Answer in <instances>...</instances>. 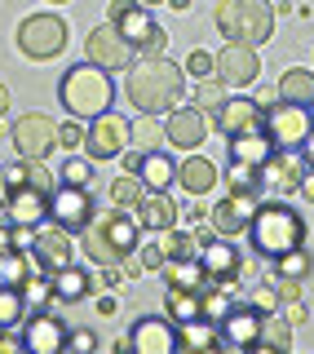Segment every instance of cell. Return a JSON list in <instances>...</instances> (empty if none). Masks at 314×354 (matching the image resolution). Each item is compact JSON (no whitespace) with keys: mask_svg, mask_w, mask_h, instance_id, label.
Masks as SVG:
<instances>
[{"mask_svg":"<svg viewBox=\"0 0 314 354\" xmlns=\"http://www.w3.org/2000/svg\"><path fill=\"white\" fill-rule=\"evenodd\" d=\"M124 97L142 115H168L186 97V71L168 62L164 53L160 58H133V66L124 71Z\"/></svg>","mask_w":314,"mask_h":354,"instance_id":"1","label":"cell"},{"mask_svg":"<svg viewBox=\"0 0 314 354\" xmlns=\"http://www.w3.org/2000/svg\"><path fill=\"white\" fill-rule=\"evenodd\" d=\"M248 248H252V257H266V261H275L279 252H288V248H301L306 243V217L297 213L288 199H257V208H252V217H248Z\"/></svg>","mask_w":314,"mask_h":354,"instance_id":"2","label":"cell"},{"mask_svg":"<svg viewBox=\"0 0 314 354\" xmlns=\"http://www.w3.org/2000/svg\"><path fill=\"white\" fill-rule=\"evenodd\" d=\"M142 226L133 208H111V213H93V221L80 230V248L93 266H120V257L138 252Z\"/></svg>","mask_w":314,"mask_h":354,"instance_id":"3","label":"cell"},{"mask_svg":"<svg viewBox=\"0 0 314 354\" xmlns=\"http://www.w3.org/2000/svg\"><path fill=\"white\" fill-rule=\"evenodd\" d=\"M58 102L66 106V115H75V120L102 115V111L116 106V75L102 71V66H93V62L71 66L58 80Z\"/></svg>","mask_w":314,"mask_h":354,"instance_id":"4","label":"cell"},{"mask_svg":"<svg viewBox=\"0 0 314 354\" xmlns=\"http://www.w3.org/2000/svg\"><path fill=\"white\" fill-rule=\"evenodd\" d=\"M212 22H217V31L226 40L252 44V49L275 36V9L266 0H217Z\"/></svg>","mask_w":314,"mask_h":354,"instance_id":"5","label":"cell"},{"mask_svg":"<svg viewBox=\"0 0 314 354\" xmlns=\"http://www.w3.org/2000/svg\"><path fill=\"white\" fill-rule=\"evenodd\" d=\"M261 133L270 138L275 151H301V142L314 133V106H297V102H266L261 106Z\"/></svg>","mask_w":314,"mask_h":354,"instance_id":"6","label":"cell"},{"mask_svg":"<svg viewBox=\"0 0 314 354\" xmlns=\"http://www.w3.org/2000/svg\"><path fill=\"white\" fill-rule=\"evenodd\" d=\"M66 22L58 14H31L18 22V49L27 53L31 62H49L66 49Z\"/></svg>","mask_w":314,"mask_h":354,"instance_id":"7","label":"cell"},{"mask_svg":"<svg viewBox=\"0 0 314 354\" xmlns=\"http://www.w3.org/2000/svg\"><path fill=\"white\" fill-rule=\"evenodd\" d=\"M66 337H71L66 319L53 315V310H44V306L27 310V319L18 324V350H27V354H62Z\"/></svg>","mask_w":314,"mask_h":354,"instance_id":"8","label":"cell"},{"mask_svg":"<svg viewBox=\"0 0 314 354\" xmlns=\"http://www.w3.org/2000/svg\"><path fill=\"white\" fill-rule=\"evenodd\" d=\"M98 204L93 195H89V186H71V182H58L49 191V221L62 230H71V235H80V230L93 221Z\"/></svg>","mask_w":314,"mask_h":354,"instance_id":"9","label":"cell"},{"mask_svg":"<svg viewBox=\"0 0 314 354\" xmlns=\"http://www.w3.org/2000/svg\"><path fill=\"white\" fill-rule=\"evenodd\" d=\"M133 58H138V49L116 31V22H98L84 36V62L102 66V71H129Z\"/></svg>","mask_w":314,"mask_h":354,"instance_id":"10","label":"cell"},{"mask_svg":"<svg viewBox=\"0 0 314 354\" xmlns=\"http://www.w3.org/2000/svg\"><path fill=\"white\" fill-rule=\"evenodd\" d=\"M9 142H14V151L22 160H49L53 151H58V120L40 115V111H31V115L14 120V129H9Z\"/></svg>","mask_w":314,"mask_h":354,"instance_id":"11","label":"cell"},{"mask_svg":"<svg viewBox=\"0 0 314 354\" xmlns=\"http://www.w3.org/2000/svg\"><path fill=\"white\" fill-rule=\"evenodd\" d=\"M243 257H248V252H243L234 239H226V235L208 239L204 248H199L204 279H208V283H217V288H226V292H234V288H239V266H243Z\"/></svg>","mask_w":314,"mask_h":354,"instance_id":"12","label":"cell"},{"mask_svg":"<svg viewBox=\"0 0 314 354\" xmlns=\"http://www.w3.org/2000/svg\"><path fill=\"white\" fill-rule=\"evenodd\" d=\"M129 147V115H120L116 106L89 120V138H84V155L89 160H120V151Z\"/></svg>","mask_w":314,"mask_h":354,"instance_id":"13","label":"cell"},{"mask_svg":"<svg viewBox=\"0 0 314 354\" xmlns=\"http://www.w3.org/2000/svg\"><path fill=\"white\" fill-rule=\"evenodd\" d=\"M27 257H31V266L36 270H62V266H71L75 261V235L71 230H62V226H36V235H31V243H27Z\"/></svg>","mask_w":314,"mask_h":354,"instance_id":"14","label":"cell"},{"mask_svg":"<svg viewBox=\"0 0 314 354\" xmlns=\"http://www.w3.org/2000/svg\"><path fill=\"white\" fill-rule=\"evenodd\" d=\"M212 75L226 88H248V84H257V75H261V58H257L252 44L226 40V49L212 58Z\"/></svg>","mask_w":314,"mask_h":354,"instance_id":"15","label":"cell"},{"mask_svg":"<svg viewBox=\"0 0 314 354\" xmlns=\"http://www.w3.org/2000/svg\"><path fill=\"white\" fill-rule=\"evenodd\" d=\"M257 332H261V310L252 301H230V310L217 319V337L226 350H257Z\"/></svg>","mask_w":314,"mask_h":354,"instance_id":"16","label":"cell"},{"mask_svg":"<svg viewBox=\"0 0 314 354\" xmlns=\"http://www.w3.org/2000/svg\"><path fill=\"white\" fill-rule=\"evenodd\" d=\"M124 341L133 354H173L177 350V324L168 315H142V319H133Z\"/></svg>","mask_w":314,"mask_h":354,"instance_id":"17","label":"cell"},{"mask_svg":"<svg viewBox=\"0 0 314 354\" xmlns=\"http://www.w3.org/2000/svg\"><path fill=\"white\" fill-rule=\"evenodd\" d=\"M5 221L22 226V230L44 226L49 221V191H40V186H14V191H5Z\"/></svg>","mask_w":314,"mask_h":354,"instance_id":"18","label":"cell"},{"mask_svg":"<svg viewBox=\"0 0 314 354\" xmlns=\"http://www.w3.org/2000/svg\"><path fill=\"white\" fill-rule=\"evenodd\" d=\"M208 138V115L199 106H173L164 115V142L173 151H195Z\"/></svg>","mask_w":314,"mask_h":354,"instance_id":"19","label":"cell"},{"mask_svg":"<svg viewBox=\"0 0 314 354\" xmlns=\"http://www.w3.org/2000/svg\"><path fill=\"white\" fill-rule=\"evenodd\" d=\"M257 208V195H243V191H226L217 199V208H208V226L226 239H239L248 230V217Z\"/></svg>","mask_w":314,"mask_h":354,"instance_id":"20","label":"cell"},{"mask_svg":"<svg viewBox=\"0 0 314 354\" xmlns=\"http://www.w3.org/2000/svg\"><path fill=\"white\" fill-rule=\"evenodd\" d=\"M133 217H138L142 235H164V230L177 226L182 208L173 204V195H168V191H142V199L133 204Z\"/></svg>","mask_w":314,"mask_h":354,"instance_id":"21","label":"cell"},{"mask_svg":"<svg viewBox=\"0 0 314 354\" xmlns=\"http://www.w3.org/2000/svg\"><path fill=\"white\" fill-rule=\"evenodd\" d=\"M212 120H217L221 138H239V133L261 129V102H252V97H226L212 111Z\"/></svg>","mask_w":314,"mask_h":354,"instance_id":"22","label":"cell"},{"mask_svg":"<svg viewBox=\"0 0 314 354\" xmlns=\"http://www.w3.org/2000/svg\"><path fill=\"white\" fill-rule=\"evenodd\" d=\"M142 182V191H173L177 186V160H173V151H164V147H155V151H142V164H138V173H133Z\"/></svg>","mask_w":314,"mask_h":354,"instance_id":"23","label":"cell"},{"mask_svg":"<svg viewBox=\"0 0 314 354\" xmlns=\"http://www.w3.org/2000/svg\"><path fill=\"white\" fill-rule=\"evenodd\" d=\"M49 292H53L58 306H75L93 292V274L71 261V266H62V270H49Z\"/></svg>","mask_w":314,"mask_h":354,"instance_id":"24","label":"cell"},{"mask_svg":"<svg viewBox=\"0 0 314 354\" xmlns=\"http://www.w3.org/2000/svg\"><path fill=\"white\" fill-rule=\"evenodd\" d=\"M0 182H5V191H14V186H40V191H53L58 177L44 169V160H22L18 155V164H5V169H0Z\"/></svg>","mask_w":314,"mask_h":354,"instance_id":"25","label":"cell"},{"mask_svg":"<svg viewBox=\"0 0 314 354\" xmlns=\"http://www.w3.org/2000/svg\"><path fill=\"white\" fill-rule=\"evenodd\" d=\"M177 186H182L186 195H208V191H217V164L204 160V155H190V160L177 164Z\"/></svg>","mask_w":314,"mask_h":354,"instance_id":"26","label":"cell"},{"mask_svg":"<svg viewBox=\"0 0 314 354\" xmlns=\"http://www.w3.org/2000/svg\"><path fill=\"white\" fill-rule=\"evenodd\" d=\"M230 142V160H239V164H252V169H266L270 164V138H266L261 129H252V133H239V138H226Z\"/></svg>","mask_w":314,"mask_h":354,"instance_id":"27","label":"cell"},{"mask_svg":"<svg viewBox=\"0 0 314 354\" xmlns=\"http://www.w3.org/2000/svg\"><path fill=\"white\" fill-rule=\"evenodd\" d=\"M279 97L297 106H314V66H288L279 75Z\"/></svg>","mask_w":314,"mask_h":354,"instance_id":"28","label":"cell"},{"mask_svg":"<svg viewBox=\"0 0 314 354\" xmlns=\"http://www.w3.org/2000/svg\"><path fill=\"white\" fill-rule=\"evenodd\" d=\"M266 182H279L284 191H297L301 186V173H306V160H301L297 151H275L270 164H266Z\"/></svg>","mask_w":314,"mask_h":354,"instance_id":"29","label":"cell"},{"mask_svg":"<svg viewBox=\"0 0 314 354\" xmlns=\"http://www.w3.org/2000/svg\"><path fill=\"white\" fill-rule=\"evenodd\" d=\"M177 350H221L217 324H212V319H190V324H177Z\"/></svg>","mask_w":314,"mask_h":354,"instance_id":"30","label":"cell"},{"mask_svg":"<svg viewBox=\"0 0 314 354\" xmlns=\"http://www.w3.org/2000/svg\"><path fill=\"white\" fill-rule=\"evenodd\" d=\"M217 177L226 182V191H243V195H257V199L266 195V173H261V169H252V164L230 160V164H226V169H221Z\"/></svg>","mask_w":314,"mask_h":354,"instance_id":"31","label":"cell"},{"mask_svg":"<svg viewBox=\"0 0 314 354\" xmlns=\"http://www.w3.org/2000/svg\"><path fill=\"white\" fill-rule=\"evenodd\" d=\"M257 350H279L288 354L293 350V324H288L279 310H270V315H261V332H257Z\"/></svg>","mask_w":314,"mask_h":354,"instance_id":"32","label":"cell"},{"mask_svg":"<svg viewBox=\"0 0 314 354\" xmlns=\"http://www.w3.org/2000/svg\"><path fill=\"white\" fill-rule=\"evenodd\" d=\"M164 315L173 319V324L204 319V306H199V288H168V297H164Z\"/></svg>","mask_w":314,"mask_h":354,"instance_id":"33","label":"cell"},{"mask_svg":"<svg viewBox=\"0 0 314 354\" xmlns=\"http://www.w3.org/2000/svg\"><path fill=\"white\" fill-rule=\"evenodd\" d=\"M270 266H275V279H297V283H306L310 274H314V257H310V248H306V243H301V248L279 252V257H275Z\"/></svg>","mask_w":314,"mask_h":354,"instance_id":"34","label":"cell"},{"mask_svg":"<svg viewBox=\"0 0 314 354\" xmlns=\"http://www.w3.org/2000/svg\"><path fill=\"white\" fill-rule=\"evenodd\" d=\"M31 270H36V266H31L27 248H5L0 252V283L5 288H22L31 279Z\"/></svg>","mask_w":314,"mask_h":354,"instance_id":"35","label":"cell"},{"mask_svg":"<svg viewBox=\"0 0 314 354\" xmlns=\"http://www.w3.org/2000/svg\"><path fill=\"white\" fill-rule=\"evenodd\" d=\"M160 274L168 279V288H204V266H199V257H186V261H164Z\"/></svg>","mask_w":314,"mask_h":354,"instance_id":"36","label":"cell"},{"mask_svg":"<svg viewBox=\"0 0 314 354\" xmlns=\"http://www.w3.org/2000/svg\"><path fill=\"white\" fill-rule=\"evenodd\" d=\"M22 319H27V292L0 283V332H14Z\"/></svg>","mask_w":314,"mask_h":354,"instance_id":"37","label":"cell"},{"mask_svg":"<svg viewBox=\"0 0 314 354\" xmlns=\"http://www.w3.org/2000/svg\"><path fill=\"white\" fill-rule=\"evenodd\" d=\"M160 142H164V129L155 124V115H142V111H138V120H129V147L155 151Z\"/></svg>","mask_w":314,"mask_h":354,"instance_id":"38","label":"cell"},{"mask_svg":"<svg viewBox=\"0 0 314 354\" xmlns=\"http://www.w3.org/2000/svg\"><path fill=\"white\" fill-rule=\"evenodd\" d=\"M160 248H164V261H186V257H199V243L195 235H186V230H164V239H160Z\"/></svg>","mask_w":314,"mask_h":354,"instance_id":"39","label":"cell"},{"mask_svg":"<svg viewBox=\"0 0 314 354\" xmlns=\"http://www.w3.org/2000/svg\"><path fill=\"white\" fill-rule=\"evenodd\" d=\"M221 102H226V84H221L217 75H208V80L195 84V106H199V111H208V115H212Z\"/></svg>","mask_w":314,"mask_h":354,"instance_id":"40","label":"cell"},{"mask_svg":"<svg viewBox=\"0 0 314 354\" xmlns=\"http://www.w3.org/2000/svg\"><path fill=\"white\" fill-rule=\"evenodd\" d=\"M138 199H142V182L133 173H124V177L111 182V204H116V208H133Z\"/></svg>","mask_w":314,"mask_h":354,"instance_id":"41","label":"cell"},{"mask_svg":"<svg viewBox=\"0 0 314 354\" xmlns=\"http://www.w3.org/2000/svg\"><path fill=\"white\" fill-rule=\"evenodd\" d=\"M58 182H71V186H89L93 182V160L89 155H71V160L58 169Z\"/></svg>","mask_w":314,"mask_h":354,"instance_id":"42","label":"cell"},{"mask_svg":"<svg viewBox=\"0 0 314 354\" xmlns=\"http://www.w3.org/2000/svg\"><path fill=\"white\" fill-rule=\"evenodd\" d=\"M84 138H89V120H75V115H71L66 124H58V147H62V151H71V155L84 151Z\"/></svg>","mask_w":314,"mask_h":354,"instance_id":"43","label":"cell"},{"mask_svg":"<svg viewBox=\"0 0 314 354\" xmlns=\"http://www.w3.org/2000/svg\"><path fill=\"white\" fill-rule=\"evenodd\" d=\"M212 75V53H204V49H195L186 58V80H208Z\"/></svg>","mask_w":314,"mask_h":354,"instance_id":"44","label":"cell"},{"mask_svg":"<svg viewBox=\"0 0 314 354\" xmlns=\"http://www.w3.org/2000/svg\"><path fill=\"white\" fill-rule=\"evenodd\" d=\"M248 301L261 310V315H270V310H279V288H270V283H252V297Z\"/></svg>","mask_w":314,"mask_h":354,"instance_id":"45","label":"cell"},{"mask_svg":"<svg viewBox=\"0 0 314 354\" xmlns=\"http://www.w3.org/2000/svg\"><path fill=\"white\" fill-rule=\"evenodd\" d=\"M164 44H168V31H164V27H155L151 36L138 44V58H160V53H164Z\"/></svg>","mask_w":314,"mask_h":354,"instance_id":"46","label":"cell"},{"mask_svg":"<svg viewBox=\"0 0 314 354\" xmlns=\"http://www.w3.org/2000/svg\"><path fill=\"white\" fill-rule=\"evenodd\" d=\"M138 261H142V270H160V266H164V248H160V243H138Z\"/></svg>","mask_w":314,"mask_h":354,"instance_id":"47","label":"cell"},{"mask_svg":"<svg viewBox=\"0 0 314 354\" xmlns=\"http://www.w3.org/2000/svg\"><path fill=\"white\" fill-rule=\"evenodd\" d=\"M66 350H98V337L93 332H71V337H66Z\"/></svg>","mask_w":314,"mask_h":354,"instance_id":"48","label":"cell"},{"mask_svg":"<svg viewBox=\"0 0 314 354\" xmlns=\"http://www.w3.org/2000/svg\"><path fill=\"white\" fill-rule=\"evenodd\" d=\"M279 315H284L288 324H306V306H301V297H297V301H284V310H279Z\"/></svg>","mask_w":314,"mask_h":354,"instance_id":"49","label":"cell"},{"mask_svg":"<svg viewBox=\"0 0 314 354\" xmlns=\"http://www.w3.org/2000/svg\"><path fill=\"white\" fill-rule=\"evenodd\" d=\"M98 283H102V288H120V283H124V274H120V266H102V274H98Z\"/></svg>","mask_w":314,"mask_h":354,"instance_id":"50","label":"cell"},{"mask_svg":"<svg viewBox=\"0 0 314 354\" xmlns=\"http://www.w3.org/2000/svg\"><path fill=\"white\" fill-rule=\"evenodd\" d=\"M5 248H18V243H14V226L0 217V252H5Z\"/></svg>","mask_w":314,"mask_h":354,"instance_id":"51","label":"cell"},{"mask_svg":"<svg viewBox=\"0 0 314 354\" xmlns=\"http://www.w3.org/2000/svg\"><path fill=\"white\" fill-rule=\"evenodd\" d=\"M297 191H301V195H306L310 204H314V169H306V173H301V186H297Z\"/></svg>","mask_w":314,"mask_h":354,"instance_id":"52","label":"cell"},{"mask_svg":"<svg viewBox=\"0 0 314 354\" xmlns=\"http://www.w3.org/2000/svg\"><path fill=\"white\" fill-rule=\"evenodd\" d=\"M297 155H301V160H306V169H314V133H310L306 142H301V151H297Z\"/></svg>","mask_w":314,"mask_h":354,"instance_id":"53","label":"cell"},{"mask_svg":"<svg viewBox=\"0 0 314 354\" xmlns=\"http://www.w3.org/2000/svg\"><path fill=\"white\" fill-rule=\"evenodd\" d=\"M116 292H107V297H98V315H116Z\"/></svg>","mask_w":314,"mask_h":354,"instance_id":"54","label":"cell"},{"mask_svg":"<svg viewBox=\"0 0 314 354\" xmlns=\"http://www.w3.org/2000/svg\"><path fill=\"white\" fill-rule=\"evenodd\" d=\"M208 239H217V230H212V226H199V230H195V243H199V248H204Z\"/></svg>","mask_w":314,"mask_h":354,"instance_id":"55","label":"cell"},{"mask_svg":"<svg viewBox=\"0 0 314 354\" xmlns=\"http://www.w3.org/2000/svg\"><path fill=\"white\" fill-rule=\"evenodd\" d=\"M164 5H168V9H177V14H186V9L195 5V0H164Z\"/></svg>","mask_w":314,"mask_h":354,"instance_id":"56","label":"cell"},{"mask_svg":"<svg viewBox=\"0 0 314 354\" xmlns=\"http://www.w3.org/2000/svg\"><path fill=\"white\" fill-rule=\"evenodd\" d=\"M5 111H9V88L0 84V120H5Z\"/></svg>","mask_w":314,"mask_h":354,"instance_id":"57","label":"cell"},{"mask_svg":"<svg viewBox=\"0 0 314 354\" xmlns=\"http://www.w3.org/2000/svg\"><path fill=\"white\" fill-rule=\"evenodd\" d=\"M142 5H147V9H155V5H164V0H142Z\"/></svg>","mask_w":314,"mask_h":354,"instance_id":"58","label":"cell"},{"mask_svg":"<svg viewBox=\"0 0 314 354\" xmlns=\"http://www.w3.org/2000/svg\"><path fill=\"white\" fill-rule=\"evenodd\" d=\"M0 217H5V199H0Z\"/></svg>","mask_w":314,"mask_h":354,"instance_id":"59","label":"cell"},{"mask_svg":"<svg viewBox=\"0 0 314 354\" xmlns=\"http://www.w3.org/2000/svg\"><path fill=\"white\" fill-rule=\"evenodd\" d=\"M53 5H66V0H53Z\"/></svg>","mask_w":314,"mask_h":354,"instance_id":"60","label":"cell"}]
</instances>
